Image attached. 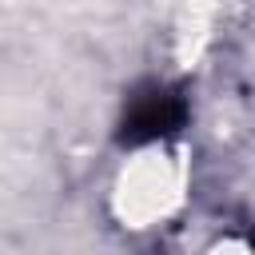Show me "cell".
<instances>
[{"label": "cell", "instance_id": "6da1fadb", "mask_svg": "<svg viewBox=\"0 0 255 255\" xmlns=\"http://www.w3.org/2000/svg\"><path fill=\"white\" fill-rule=\"evenodd\" d=\"M191 199V151L183 139L135 143L108 179V215L128 235H151L183 215Z\"/></svg>", "mask_w": 255, "mask_h": 255}, {"label": "cell", "instance_id": "7a4b0ae2", "mask_svg": "<svg viewBox=\"0 0 255 255\" xmlns=\"http://www.w3.org/2000/svg\"><path fill=\"white\" fill-rule=\"evenodd\" d=\"M215 16V0H179V40H183V56H199L207 28Z\"/></svg>", "mask_w": 255, "mask_h": 255}, {"label": "cell", "instance_id": "3957f363", "mask_svg": "<svg viewBox=\"0 0 255 255\" xmlns=\"http://www.w3.org/2000/svg\"><path fill=\"white\" fill-rule=\"evenodd\" d=\"M199 255H251V247H247L243 235H219V239H211Z\"/></svg>", "mask_w": 255, "mask_h": 255}]
</instances>
